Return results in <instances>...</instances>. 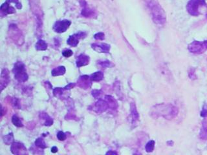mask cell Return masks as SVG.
Masks as SVG:
<instances>
[{
    "label": "cell",
    "mask_w": 207,
    "mask_h": 155,
    "mask_svg": "<svg viewBox=\"0 0 207 155\" xmlns=\"http://www.w3.org/2000/svg\"><path fill=\"white\" fill-rule=\"evenodd\" d=\"M178 114V109L171 104H159L153 107L150 114L153 118L163 117L167 120H172Z\"/></svg>",
    "instance_id": "1"
},
{
    "label": "cell",
    "mask_w": 207,
    "mask_h": 155,
    "mask_svg": "<svg viewBox=\"0 0 207 155\" xmlns=\"http://www.w3.org/2000/svg\"><path fill=\"white\" fill-rule=\"evenodd\" d=\"M147 5L148 6L152 19L155 24L163 26L166 21V16L164 9L162 8L156 0H148Z\"/></svg>",
    "instance_id": "2"
},
{
    "label": "cell",
    "mask_w": 207,
    "mask_h": 155,
    "mask_svg": "<svg viewBox=\"0 0 207 155\" xmlns=\"http://www.w3.org/2000/svg\"><path fill=\"white\" fill-rule=\"evenodd\" d=\"M12 72L14 75V78L20 82H25L29 78L24 63L21 62H18L15 63Z\"/></svg>",
    "instance_id": "3"
},
{
    "label": "cell",
    "mask_w": 207,
    "mask_h": 155,
    "mask_svg": "<svg viewBox=\"0 0 207 155\" xmlns=\"http://www.w3.org/2000/svg\"><path fill=\"white\" fill-rule=\"evenodd\" d=\"M205 6V0H190L188 3L187 9L192 16H197L201 14V9Z\"/></svg>",
    "instance_id": "4"
},
{
    "label": "cell",
    "mask_w": 207,
    "mask_h": 155,
    "mask_svg": "<svg viewBox=\"0 0 207 155\" xmlns=\"http://www.w3.org/2000/svg\"><path fill=\"white\" fill-rule=\"evenodd\" d=\"M9 34L10 38L13 41L17 44L18 45H22L24 43V38L21 31L17 27L16 25H11L9 26Z\"/></svg>",
    "instance_id": "5"
},
{
    "label": "cell",
    "mask_w": 207,
    "mask_h": 155,
    "mask_svg": "<svg viewBox=\"0 0 207 155\" xmlns=\"http://www.w3.org/2000/svg\"><path fill=\"white\" fill-rule=\"evenodd\" d=\"M71 21L68 19L58 21L54 24L53 30L57 33L65 32L69 28Z\"/></svg>",
    "instance_id": "6"
},
{
    "label": "cell",
    "mask_w": 207,
    "mask_h": 155,
    "mask_svg": "<svg viewBox=\"0 0 207 155\" xmlns=\"http://www.w3.org/2000/svg\"><path fill=\"white\" fill-rule=\"evenodd\" d=\"M188 50L190 52L194 54H202L206 50L205 44L203 42L195 41L191 43L188 45Z\"/></svg>",
    "instance_id": "7"
},
{
    "label": "cell",
    "mask_w": 207,
    "mask_h": 155,
    "mask_svg": "<svg viewBox=\"0 0 207 155\" xmlns=\"http://www.w3.org/2000/svg\"><path fill=\"white\" fill-rule=\"evenodd\" d=\"M10 83V72L7 69H3L2 71L0 77V88L2 91Z\"/></svg>",
    "instance_id": "8"
},
{
    "label": "cell",
    "mask_w": 207,
    "mask_h": 155,
    "mask_svg": "<svg viewBox=\"0 0 207 155\" xmlns=\"http://www.w3.org/2000/svg\"><path fill=\"white\" fill-rule=\"evenodd\" d=\"M11 151L12 154L16 155H21L27 154V149L23 144L20 142H13L11 144Z\"/></svg>",
    "instance_id": "9"
},
{
    "label": "cell",
    "mask_w": 207,
    "mask_h": 155,
    "mask_svg": "<svg viewBox=\"0 0 207 155\" xmlns=\"http://www.w3.org/2000/svg\"><path fill=\"white\" fill-rule=\"evenodd\" d=\"M85 36L86 34L84 32H81L70 36L67 41V43L71 47H76L79 43V40L81 38H83L84 37H85Z\"/></svg>",
    "instance_id": "10"
},
{
    "label": "cell",
    "mask_w": 207,
    "mask_h": 155,
    "mask_svg": "<svg viewBox=\"0 0 207 155\" xmlns=\"http://www.w3.org/2000/svg\"><path fill=\"white\" fill-rule=\"evenodd\" d=\"M92 81L90 79V76L87 75H83L80 76L77 81V85L84 89L89 88L91 85Z\"/></svg>",
    "instance_id": "11"
},
{
    "label": "cell",
    "mask_w": 207,
    "mask_h": 155,
    "mask_svg": "<svg viewBox=\"0 0 207 155\" xmlns=\"http://www.w3.org/2000/svg\"><path fill=\"white\" fill-rule=\"evenodd\" d=\"M109 108L108 105V103L106 100H99L97 102L95 103V104L93 106V110L97 113H102L105 112L106 110Z\"/></svg>",
    "instance_id": "12"
},
{
    "label": "cell",
    "mask_w": 207,
    "mask_h": 155,
    "mask_svg": "<svg viewBox=\"0 0 207 155\" xmlns=\"http://www.w3.org/2000/svg\"><path fill=\"white\" fill-rule=\"evenodd\" d=\"M92 49L99 53H108L110 50V45L107 43H93L91 45Z\"/></svg>",
    "instance_id": "13"
},
{
    "label": "cell",
    "mask_w": 207,
    "mask_h": 155,
    "mask_svg": "<svg viewBox=\"0 0 207 155\" xmlns=\"http://www.w3.org/2000/svg\"><path fill=\"white\" fill-rule=\"evenodd\" d=\"M130 118L131 123L133 125H136L139 120V115L137 112L136 105L134 103H131V109H130Z\"/></svg>",
    "instance_id": "14"
},
{
    "label": "cell",
    "mask_w": 207,
    "mask_h": 155,
    "mask_svg": "<svg viewBox=\"0 0 207 155\" xmlns=\"http://www.w3.org/2000/svg\"><path fill=\"white\" fill-rule=\"evenodd\" d=\"M90 58L88 56L85 55V54H80V56H78L77 61H76V64L77 67H84V66L87 65L89 63H90Z\"/></svg>",
    "instance_id": "15"
},
{
    "label": "cell",
    "mask_w": 207,
    "mask_h": 155,
    "mask_svg": "<svg viewBox=\"0 0 207 155\" xmlns=\"http://www.w3.org/2000/svg\"><path fill=\"white\" fill-rule=\"evenodd\" d=\"M105 100L107 101L109 108L112 109H116L118 107V103L117 100L112 96L106 95L105 97Z\"/></svg>",
    "instance_id": "16"
},
{
    "label": "cell",
    "mask_w": 207,
    "mask_h": 155,
    "mask_svg": "<svg viewBox=\"0 0 207 155\" xmlns=\"http://www.w3.org/2000/svg\"><path fill=\"white\" fill-rule=\"evenodd\" d=\"M0 10H1V11L6 14H13L16 12L15 9H14V8H13L12 6H10L9 4L6 2V3H4L3 4H2V5L1 6V8H0Z\"/></svg>",
    "instance_id": "17"
},
{
    "label": "cell",
    "mask_w": 207,
    "mask_h": 155,
    "mask_svg": "<svg viewBox=\"0 0 207 155\" xmlns=\"http://www.w3.org/2000/svg\"><path fill=\"white\" fill-rule=\"evenodd\" d=\"M66 72V69L64 66H59L58 67L55 68L52 70L51 75L53 76H62L64 75Z\"/></svg>",
    "instance_id": "18"
},
{
    "label": "cell",
    "mask_w": 207,
    "mask_h": 155,
    "mask_svg": "<svg viewBox=\"0 0 207 155\" xmlns=\"http://www.w3.org/2000/svg\"><path fill=\"white\" fill-rule=\"evenodd\" d=\"M40 118L41 119L45 121V122H44V125H45L46 126H51V125L53 124V119H52L47 113H42L40 114Z\"/></svg>",
    "instance_id": "19"
},
{
    "label": "cell",
    "mask_w": 207,
    "mask_h": 155,
    "mask_svg": "<svg viewBox=\"0 0 207 155\" xmlns=\"http://www.w3.org/2000/svg\"><path fill=\"white\" fill-rule=\"evenodd\" d=\"M103 78V73L101 71L95 72L90 76V79L92 82H100Z\"/></svg>",
    "instance_id": "20"
},
{
    "label": "cell",
    "mask_w": 207,
    "mask_h": 155,
    "mask_svg": "<svg viewBox=\"0 0 207 155\" xmlns=\"http://www.w3.org/2000/svg\"><path fill=\"white\" fill-rule=\"evenodd\" d=\"M82 16H84V17L90 18V17H93L95 15V12L93 10L91 9L90 8H89V7H87V5H84V8L82 11Z\"/></svg>",
    "instance_id": "21"
},
{
    "label": "cell",
    "mask_w": 207,
    "mask_h": 155,
    "mask_svg": "<svg viewBox=\"0 0 207 155\" xmlns=\"http://www.w3.org/2000/svg\"><path fill=\"white\" fill-rule=\"evenodd\" d=\"M199 135H200V138L201 139L207 140V120H205L203 122L202 129Z\"/></svg>",
    "instance_id": "22"
},
{
    "label": "cell",
    "mask_w": 207,
    "mask_h": 155,
    "mask_svg": "<svg viewBox=\"0 0 207 155\" xmlns=\"http://www.w3.org/2000/svg\"><path fill=\"white\" fill-rule=\"evenodd\" d=\"M35 47L37 50H46L47 49V44L45 41L40 40L36 43Z\"/></svg>",
    "instance_id": "23"
},
{
    "label": "cell",
    "mask_w": 207,
    "mask_h": 155,
    "mask_svg": "<svg viewBox=\"0 0 207 155\" xmlns=\"http://www.w3.org/2000/svg\"><path fill=\"white\" fill-rule=\"evenodd\" d=\"M65 91H66L65 88L56 87L54 88L53 94L55 97L58 98H61L62 97V96L64 95V94L65 93Z\"/></svg>",
    "instance_id": "24"
},
{
    "label": "cell",
    "mask_w": 207,
    "mask_h": 155,
    "mask_svg": "<svg viewBox=\"0 0 207 155\" xmlns=\"http://www.w3.org/2000/svg\"><path fill=\"white\" fill-rule=\"evenodd\" d=\"M35 144V145L37 146L38 147H39V148L40 149H46L47 146L45 142V141H44V140L42 138H37L36 140V141L34 142Z\"/></svg>",
    "instance_id": "25"
},
{
    "label": "cell",
    "mask_w": 207,
    "mask_h": 155,
    "mask_svg": "<svg viewBox=\"0 0 207 155\" xmlns=\"http://www.w3.org/2000/svg\"><path fill=\"white\" fill-rule=\"evenodd\" d=\"M3 140L6 145H11L14 142V135L12 133H9L7 135H5L3 137Z\"/></svg>",
    "instance_id": "26"
},
{
    "label": "cell",
    "mask_w": 207,
    "mask_h": 155,
    "mask_svg": "<svg viewBox=\"0 0 207 155\" xmlns=\"http://www.w3.org/2000/svg\"><path fill=\"white\" fill-rule=\"evenodd\" d=\"M12 122L15 126L18 127H22L24 126L23 123L21 121L20 118L16 115H14L12 117Z\"/></svg>",
    "instance_id": "27"
},
{
    "label": "cell",
    "mask_w": 207,
    "mask_h": 155,
    "mask_svg": "<svg viewBox=\"0 0 207 155\" xmlns=\"http://www.w3.org/2000/svg\"><path fill=\"white\" fill-rule=\"evenodd\" d=\"M155 147V141L154 140H150L146 145V151L148 153H151L154 150Z\"/></svg>",
    "instance_id": "28"
},
{
    "label": "cell",
    "mask_w": 207,
    "mask_h": 155,
    "mask_svg": "<svg viewBox=\"0 0 207 155\" xmlns=\"http://www.w3.org/2000/svg\"><path fill=\"white\" fill-rule=\"evenodd\" d=\"M99 64L103 68H108V67H112L113 66V64L109 62V61H103V62H99Z\"/></svg>",
    "instance_id": "29"
},
{
    "label": "cell",
    "mask_w": 207,
    "mask_h": 155,
    "mask_svg": "<svg viewBox=\"0 0 207 155\" xmlns=\"http://www.w3.org/2000/svg\"><path fill=\"white\" fill-rule=\"evenodd\" d=\"M92 96L93 97L96 98V99H99L100 98L101 95H102V91L100 90H93L92 92Z\"/></svg>",
    "instance_id": "30"
},
{
    "label": "cell",
    "mask_w": 207,
    "mask_h": 155,
    "mask_svg": "<svg viewBox=\"0 0 207 155\" xmlns=\"http://www.w3.org/2000/svg\"><path fill=\"white\" fill-rule=\"evenodd\" d=\"M57 138L60 141H64L66 139V135L63 131H59L57 134Z\"/></svg>",
    "instance_id": "31"
},
{
    "label": "cell",
    "mask_w": 207,
    "mask_h": 155,
    "mask_svg": "<svg viewBox=\"0 0 207 155\" xmlns=\"http://www.w3.org/2000/svg\"><path fill=\"white\" fill-rule=\"evenodd\" d=\"M94 38L95 40H104L105 35L103 32H99V33L95 34Z\"/></svg>",
    "instance_id": "32"
},
{
    "label": "cell",
    "mask_w": 207,
    "mask_h": 155,
    "mask_svg": "<svg viewBox=\"0 0 207 155\" xmlns=\"http://www.w3.org/2000/svg\"><path fill=\"white\" fill-rule=\"evenodd\" d=\"M73 51L70 49H67V50H65L63 53H62V55L65 57V58H69L73 55Z\"/></svg>",
    "instance_id": "33"
},
{
    "label": "cell",
    "mask_w": 207,
    "mask_h": 155,
    "mask_svg": "<svg viewBox=\"0 0 207 155\" xmlns=\"http://www.w3.org/2000/svg\"><path fill=\"white\" fill-rule=\"evenodd\" d=\"M201 116L203 118L207 117V105L206 104L203 106V108L201 112Z\"/></svg>",
    "instance_id": "34"
},
{
    "label": "cell",
    "mask_w": 207,
    "mask_h": 155,
    "mask_svg": "<svg viewBox=\"0 0 207 155\" xmlns=\"http://www.w3.org/2000/svg\"><path fill=\"white\" fill-rule=\"evenodd\" d=\"M8 2H11V3H14L16 5L17 9H21V4L19 2V0H8Z\"/></svg>",
    "instance_id": "35"
},
{
    "label": "cell",
    "mask_w": 207,
    "mask_h": 155,
    "mask_svg": "<svg viewBox=\"0 0 207 155\" xmlns=\"http://www.w3.org/2000/svg\"><path fill=\"white\" fill-rule=\"evenodd\" d=\"M75 85H76V84L75 83H70L68 85H66L64 88H65L66 90H70V89H71V88L75 87Z\"/></svg>",
    "instance_id": "36"
},
{
    "label": "cell",
    "mask_w": 207,
    "mask_h": 155,
    "mask_svg": "<svg viewBox=\"0 0 207 155\" xmlns=\"http://www.w3.org/2000/svg\"><path fill=\"white\" fill-rule=\"evenodd\" d=\"M12 103H12L13 105L16 108H18V109L20 108V104H19V102H18V100L14 99V101H13Z\"/></svg>",
    "instance_id": "37"
},
{
    "label": "cell",
    "mask_w": 207,
    "mask_h": 155,
    "mask_svg": "<svg viewBox=\"0 0 207 155\" xmlns=\"http://www.w3.org/2000/svg\"><path fill=\"white\" fill-rule=\"evenodd\" d=\"M51 151V152L53 153H56L58 152V148H57V147L56 146H54V147H52Z\"/></svg>",
    "instance_id": "38"
},
{
    "label": "cell",
    "mask_w": 207,
    "mask_h": 155,
    "mask_svg": "<svg viewBox=\"0 0 207 155\" xmlns=\"http://www.w3.org/2000/svg\"><path fill=\"white\" fill-rule=\"evenodd\" d=\"M117 154V153L114 151H108V153H106V154Z\"/></svg>",
    "instance_id": "39"
},
{
    "label": "cell",
    "mask_w": 207,
    "mask_h": 155,
    "mask_svg": "<svg viewBox=\"0 0 207 155\" xmlns=\"http://www.w3.org/2000/svg\"><path fill=\"white\" fill-rule=\"evenodd\" d=\"M203 43H204L205 46V47H206V49L207 50V41H203Z\"/></svg>",
    "instance_id": "40"
}]
</instances>
